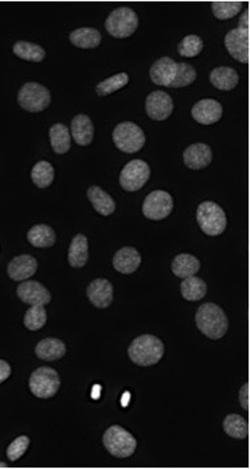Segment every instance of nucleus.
I'll list each match as a JSON object with an SVG mask.
<instances>
[{
  "instance_id": "f257e3e1",
  "label": "nucleus",
  "mask_w": 250,
  "mask_h": 469,
  "mask_svg": "<svg viewBox=\"0 0 250 469\" xmlns=\"http://www.w3.org/2000/svg\"><path fill=\"white\" fill-rule=\"evenodd\" d=\"M195 322L198 329L211 340L222 339L229 328V321L222 307L211 302L199 306L195 314Z\"/></svg>"
},
{
  "instance_id": "f03ea898",
  "label": "nucleus",
  "mask_w": 250,
  "mask_h": 469,
  "mask_svg": "<svg viewBox=\"0 0 250 469\" xmlns=\"http://www.w3.org/2000/svg\"><path fill=\"white\" fill-rule=\"evenodd\" d=\"M128 355L136 366L151 367L162 360L165 355V345L156 336L141 335L130 342Z\"/></svg>"
},
{
  "instance_id": "7ed1b4c3",
  "label": "nucleus",
  "mask_w": 250,
  "mask_h": 469,
  "mask_svg": "<svg viewBox=\"0 0 250 469\" xmlns=\"http://www.w3.org/2000/svg\"><path fill=\"white\" fill-rule=\"evenodd\" d=\"M102 444L105 449L117 459H126L132 456L136 451L137 441L135 437L119 425L108 427L102 437Z\"/></svg>"
},
{
  "instance_id": "20e7f679",
  "label": "nucleus",
  "mask_w": 250,
  "mask_h": 469,
  "mask_svg": "<svg viewBox=\"0 0 250 469\" xmlns=\"http://www.w3.org/2000/svg\"><path fill=\"white\" fill-rule=\"evenodd\" d=\"M139 27L137 14L129 7H120L113 10L105 21L107 31L119 40L130 37Z\"/></svg>"
},
{
  "instance_id": "39448f33",
  "label": "nucleus",
  "mask_w": 250,
  "mask_h": 469,
  "mask_svg": "<svg viewBox=\"0 0 250 469\" xmlns=\"http://www.w3.org/2000/svg\"><path fill=\"white\" fill-rule=\"evenodd\" d=\"M197 221L202 232L208 236H218L223 233L227 225L226 214L218 204L212 201H205L198 207Z\"/></svg>"
},
{
  "instance_id": "423d86ee",
  "label": "nucleus",
  "mask_w": 250,
  "mask_h": 469,
  "mask_svg": "<svg viewBox=\"0 0 250 469\" xmlns=\"http://www.w3.org/2000/svg\"><path fill=\"white\" fill-rule=\"evenodd\" d=\"M112 138L116 147L126 154L137 153L145 144L144 131L132 122H123L117 125L113 129Z\"/></svg>"
},
{
  "instance_id": "0eeeda50",
  "label": "nucleus",
  "mask_w": 250,
  "mask_h": 469,
  "mask_svg": "<svg viewBox=\"0 0 250 469\" xmlns=\"http://www.w3.org/2000/svg\"><path fill=\"white\" fill-rule=\"evenodd\" d=\"M50 90L40 83H27L18 93V103L27 112H42L50 105Z\"/></svg>"
},
{
  "instance_id": "6e6552de",
  "label": "nucleus",
  "mask_w": 250,
  "mask_h": 469,
  "mask_svg": "<svg viewBox=\"0 0 250 469\" xmlns=\"http://www.w3.org/2000/svg\"><path fill=\"white\" fill-rule=\"evenodd\" d=\"M30 391L41 399H48L53 398L59 387H61V379L58 372L51 368V367H40L33 372L30 377L29 382Z\"/></svg>"
},
{
  "instance_id": "1a4fd4ad",
  "label": "nucleus",
  "mask_w": 250,
  "mask_h": 469,
  "mask_svg": "<svg viewBox=\"0 0 250 469\" xmlns=\"http://www.w3.org/2000/svg\"><path fill=\"white\" fill-rule=\"evenodd\" d=\"M151 169L147 162L133 160L128 162L120 174V185L126 192H137L150 179Z\"/></svg>"
},
{
  "instance_id": "9d476101",
  "label": "nucleus",
  "mask_w": 250,
  "mask_h": 469,
  "mask_svg": "<svg viewBox=\"0 0 250 469\" xmlns=\"http://www.w3.org/2000/svg\"><path fill=\"white\" fill-rule=\"evenodd\" d=\"M173 200L172 196L165 190L151 192L143 203V214L150 220H163L172 214Z\"/></svg>"
},
{
  "instance_id": "9b49d317",
  "label": "nucleus",
  "mask_w": 250,
  "mask_h": 469,
  "mask_svg": "<svg viewBox=\"0 0 250 469\" xmlns=\"http://www.w3.org/2000/svg\"><path fill=\"white\" fill-rule=\"evenodd\" d=\"M225 46L230 55L242 64H249V29L236 27L225 37Z\"/></svg>"
},
{
  "instance_id": "f8f14e48",
  "label": "nucleus",
  "mask_w": 250,
  "mask_h": 469,
  "mask_svg": "<svg viewBox=\"0 0 250 469\" xmlns=\"http://www.w3.org/2000/svg\"><path fill=\"white\" fill-rule=\"evenodd\" d=\"M147 115L154 121H166L173 111L172 97L162 90H154L145 100Z\"/></svg>"
},
{
  "instance_id": "ddd939ff",
  "label": "nucleus",
  "mask_w": 250,
  "mask_h": 469,
  "mask_svg": "<svg viewBox=\"0 0 250 469\" xmlns=\"http://www.w3.org/2000/svg\"><path fill=\"white\" fill-rule=\"evenodd\" d=\"M18 299L25 303H29L31 306L34 305H47L51 301L50 292L37 281H26L22 282L16 289Z\"/></svg>"
},
{
  "instance_id": "4468645a",
  "label": "nucleus",
  "mask_w": 250,
  "mask_h": 469,
  "mask_svg": "<svg viewBox=\"0 0 250 469\" xmlns=\"http://www.w3.org/2000/svg\"><path fill=\"white\" fill-rule=\"evenodd\" d=\"M222 112L223 108L219 101L214 99H204L193 107L191 116L204 126H211L222 118Z\"/></svg>"
},
{
  "instance_id": "2eb2a0df",
  "label": "nucleus",
  "mask_w": 250,
  "mask_h": 469,
  "mask_svg": "<svg viewBox=\"0 0 250 469\" xmlns=\"http://www.w3.org/2000/svg\"><path fill=\"white\" fill-rule=\"evenodd\" d=\"M178 72V62L169 57H162L155 61L150 69V76L154 84L172 86Z\"/></svg>"
},
{
  "instance_id": "dca6fc26",
  "label": "nucleus",
  "mask_w": 250,
  "mask_h": 469,
  "mask_svg": "<svg viewBox=\"0 0 250 469\" xmlns=\"http://www.w3.org/2000/svg\"><path fill=\"white\" fill-rule=\"evenodd\" d=\"M37 270L38 262L31 255L15 256L7 266L8 277L16 282H22L31 278L37 272Z\"/></svg>"
},
{
  "instance_id": "f3484780",
  "label": "nucleus",
  "mask_w": 250,
  "mask_h": 469,
  "mask_svg": "<svg viewBox=\"0 0 250 469\" xmlns=\"http://www.w3.org/2000/svg\"><path fill=\"white\" fill-rule=\"evenodd\" d=\"M89 301L98 309H107L113 302V286L108 279L98 278L90 282L86 289Z\"/></svg>"
},
{
  "instance_id": "a211bd4d",
  "label": "nucleus",
  "mask_w": 250,
  "mask_h": 469,
  "mask_svg": "<svg viewBox=\"0 0 250 469\" xmlns=\"http://www.w3.org/2000/svg\"><path fill=\"white\" fill-rule=\"evenodd\" d=\"M184 165L191 170H201L208 168L212 161V151L208 144L195 143L189 146L183 153Z\"/></svg>"
},
{
  "instance_id": "6ab92c4d",
  "label": "nucleus",
  "mask_w": 250,
  "mask_h": 469,
  "mask_svg": "<svg viewBox=\"0 0 250 469\" xmlns=\"http://www.w3.org/2000/svg\"><path fill=\"white\" fill-rule=\"evenodd\" d=\"M70 135L80 146H89L94 138V127L90 118L85 114L74 116L70 126Z\"/></svg>"
},
{
  "instance_id": "aec40b11",
  "label": "nucleus",
  "mask_w": 250,
  "mask_h": 469,
  "mask_svg": "<svg viewBox=\"0 0 250 469\" xmlns=\"http://www.w3.org/2000/svg\"><path fill=\"white\" fill-rule=\"evenodd\" d=\"M141 263L140 253L133 247H124L113 256V267L122 274L135 272Z\"/></svg>"
},
{
  "instance_id": "412c9836",
  "label": "nucleus",
  "mask_w": 250,
  "mask_h": 469,
  "mask_svg": "<svg viewBox=\"0 0 250 469\" xmlns=\"http://www.w3.org/2000/svg\"><path fill=\"white\" fill-rule=\"evenodd\" d=\"M87 199L94 211L101 216H111L116 210L115 200L100 186H90L87 189Z\"/></svg>"
},
{
  "instance_id": "4be33fe9",
  "label": "nucleus",
  "mask_w": 250,
  "mask_h": 469,
  "mask_svg": "<svg viewBox=\"0 0 250 469\" xmlns=\"http://www.w3.org/2000/svg\"><path fill=\"white\" fill-rule=\"evenodd\" d=\"M171 268L178 278H190L199 271L201 262L191 254H179L173 257Z\"/></svg>"
},
{
  "instance_id": "5701e85b",
  "label": "nucleus",
  "mask_w": 250,
  "mask_h": 469,
  "mask_svg": "<svg viewBox=\"0 0 250 469\" xmlns=\"http://www.w3.org/2000/svg\"><path fill=\"white\" fill-rule=\"evenodd\" d=\"M66 353V345L65 342L58 339H43L36 346V355L46 362H54L59 360Z\"/></svg>"
},
{
  "instance_id": "b1692460",
  "label": "nucleus",
  "mask_w": 250,
  "mask_h": 469,
  "mask_svg": "<svg viewBox=\"0 0 250 469\" xmlns=\"http://www.w3.org/2000/svg\"><path fill=\"white\" fill-rule=\"evenodd\" d=\"M238 73L230 66L215 68L210 73V81L219 90H232L238 84Z\"/></svg>"
},
{
  "instance_id": "393cba45",
  "label": "nucleus",
  "mask_w": 250,
  "mask_h": 469,
  "mask_svg": "<svg viewBox=\"0 0 250 469\" xmlns=\"http://www.w3.org/2000/svg\"><path fill=\"white\" fill-rule=\"evenodd\" d=\"M89 257V246H87V239L83 233H79L73 238L69 251H68V260L69 264L74 268H81Z\"/></svg>"
},
{
  "instance_id": "a878e982",
  "label": "nucleus",
  "mask_w": 250,
  "mask_h": 469,
  "mask_svg": "<svg viewBox=\"0 0 250 469\" xmlns=\"http://www.w3.org/2000/svg\"><path fill=\"white\" fill-rule=\"evenodd\" d=\"M50 143L57 154H66L72 147V135L69 128L62 123L53 125L50 128Z\"/></svg>"
},
{
  "instance_id": "bb28decb",
  "label": "nucleus",
  "mask_w": 250,
  "mask_h": 469,
  "mask_svg": "<svg viewBox=\"0 0 250 469\" xmlns=\"http://www.w3.org/2000/svg\"><path fill=\"white\" fill-rule=\"evenodd\" d=\"M27 240L31 246H34L37 249H48V247L54 246L57 236H55V232L51 227H48L46 224H38V225H34L29 231Z\"/></svg>"
},
{
  "instance_id": "cd10ccee",
  "label": "nucleus",
  "mask_w": 250,
  "mask_h": 469,
  "mask_svg": "<svg viewBox=\"0 0 250 469\" xmlns=\"http://www.w3.org/2000/svg\"><path fill=\"white\" fill-rule=\"evenodd\" d=\"M70 42L80 49H94L101 43V33L93 27H81L70 33Z\"/></svg>"
},
{
  "instance_id": "c85d7f7f",
  "label": "nucleus",
  "mask_w": 250,
  "mask_h": 469,
  "mask_svg": "<svg viewBox=\"0 0 250 469\" xmlns=\"http://www.w3.org/2000/svg\"><path fill=\"white\" fill-rule=\"evenodd\" d=\"M180 293L187 301H199L208 293V285L204 279L194 277L184 278L180 283Z\"/></svg>"
},
{
  "instance_id": "c756f323",
  "label": "nucleus",
  "mask_w": 250,
  "mask_h": 469,
  "mask_svg": "<svg viewBox=\"0 0 250 469\" xmlns=\"http://www.w3.org/2000/svg\"><path fill=\"white\" fill-rule=\"evenodd\" d=\"M12 51L16 57L29 62H41L46 57V51L42 46L26 41H18L14 45Z\"/></svg>"
},
{
  "instance_id": "7c9ffc66",
  "label": "nucleus",
  "mask_w": 250,
  "mask_h": 469,
  "mask_svg": "<svg viewBox=\"0 0 250 469\" xmlns=\"http://www.w3.org/2000/svg\"><path fill=\"white\" fill-rule=\"evenodd\" d=\"M223 430L236 440H245L249 434L248 421L238 414H229L223 420Z\"/></svg>"
},
{
  "instance_id": "2f4dec72",
  "label": "nucleus",
  "mask_w": 250,
  "mask_h": 469,
  "mask_svg": "<svg viewBox=\"0 0 250 469\" xmlns=\"http://www.w3.org/2000/svg\"><path fill=\"white\" fill-rule=\"evenodd\" d=\"M31 179L36 183V186L46 189L48 188L54 181V168L47 161H40L34 165L31 170Z\"/></svg>"
},
{
  "instance_id": "473e14b6",
  "label": "nucleus",
  "mask_w": 250,
  "mask_h": 469,
  "mask_svg": "<svg viewBox=\"0 0 250 469\" xmlns=\"http://www.w3.org/2000/svg\"><path fill=\"white\" fill-rule=\"evenodd\" d=\"M211 10L217 19L227 21V19L234 18L242 10V1H236V0L212 1Z\"/></svg>"
},
{
  "instance_id": "72a5a7b5",
  "label": "nucleus",
  "mask_w": 250,
  "mask_h": 469,
  "mask_svg": "<svg viewBox=\"0 0 250 469\" xmlns=\"http://www.w3.org/2000/svg\"><path fill=\"white\" fill-rule=\"evenodd\" d=\"M47 321V314H46V310H44V306L42 305H34L31 306L26 314H25V318H23V324L27 329L30 331H40L41 328L44 327Z\"/></svg>"
},
{
  "instance_id": "f704fd0d",
  "label": "nucleus",
  "mask_w": 250,
  "mask_h": 469,
  "mask_svg": "<svg viewBox=\"0 0 250 469\" xmlns=\"http://www.w3.org/2000/svg\"><path fill=\"white\" fill-rule=\"evenodd\" d=\"M129 83V76L126 73H117L115 76H111L109 79L101 81L96 86V92L98 96H108L119 89L124 88Z\"/></svg>"
},
{
  "instance_id": "c9c22d12",
  "label": "nucleus",
  "mask_w": 250,
  "mask_h": 469,
  "mask_svg": "<svg viewBox=\"0 0 250 469\" xmlns=\"http://www.w3.org/2000/svg\"><path fill=\"white\" fill-rule=\"evenodd\" d=\"M202 50H204V41L201 37L195 34L184 37L178 45V53L186 58L197 57L202 53Z\"/></svg>"
},
{
  "instance_id": "e433bc0d",
  "label": "nucleus",
  "mask_w": 250,
  "mask_h": 469,
  "mask_svg": "<svg viewBox=\"0 0 250 469\" xmlns=\"http://www.w3.org/2000/svg\"><path fill=\"white\" fill-rule=\"evenodd\" d=\"M195 79H197L195 69L190 64L180 62V64H178L176 77H175V81L171 88H182V86H190L195 81Z\"/></svg>"
},
{
  "instance_id": "4c0bfd02",
  "label": "nucleus",
  "mask_w": 250,
  "mask_h": 469,
  "mask_svg": "<svg viewBox=\"0 0 250 469\" xmlns=\"http://www.w3.org/2000/svg\"><path fill=\"white\" fill-rule=\"evenodd\" d=\"M30 438L27 435H20L15 438L7 448V457L10 461H18L29 449Z\"/></svg>"
},
{
  "instance_id": "58836bf2",
  "label": "nucleus",
  "mask_w": 250,
  "mask_h": 469,
  "mask_svg": "<svg viewBox=\"0 0 250 469\" xmlns=\"http://www.w3.org/2000/svg\"><path fill=\"white\" fill-rule=\"evenodd\" d=\"M240 403L245 411L249 410V383L244 384L240 390Z\"/></svg>"
},
{
  "instance_id": "ea45409f",
  "label": "nucleus",
  "mask_w": 250,
  "mask_h": 469,
  "mask_svg": "<svg viewBox=\"0 0 250 469\" xmlns=\"http://www.w3.org/2000/svg\"><path fill=\"white\" fill-rule=\"evenodd\" d=\"M11 377V366L5 360H0V384Z\"/></svg>"
},
{
  "instance_id": "a19ab883",
  "label": "nucleus",
  "mask_w": 250,
  "mask_h": 469,
  "mask_svg": "<svg viewBox=\"0 0 250 469\" xmlns=\"http://www.w3.org/2000/svg\"><path fill=\"white\" fill-rule=\"evenodd\" d=\"M8 466L7 464H4V463H0V468H7Z\"/></svg>"
}]
</instances>
